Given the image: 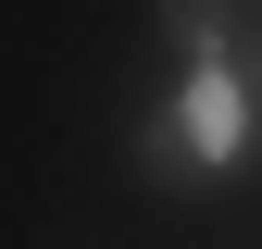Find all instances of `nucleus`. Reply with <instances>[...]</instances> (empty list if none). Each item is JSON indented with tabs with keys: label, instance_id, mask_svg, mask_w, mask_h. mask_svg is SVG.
Listing matches in <instances>:
<instances>
[{
	"label": "nucleus",
	"instance_id": "nucleus-1",
	"mask_svg": "<svg viewBox=\"0 0 262 249\" xmlns=\"http://www.w3.org/2000/svg\"><path fill=\"white\" fill-rule=\"evenodd\" d=\"M250 150V87L225 75V62H187V87H175V112H162V137H150V175H225Z\"/></svg>",
	"mask_w": 262,
	"mask_h": 249
},
{
	"label": "nucleus",
	"instance_id": "nucleus-2",
	"mask_svg": "<svg viewBox=\"0 0 262 249\" xmlns=\"http://www.w3.org/2000/svg\"><path fill=\"white\" fill-rule=\"evenodd\" d=\"M162 38L187 62H225V0H162Z\"/></svg>",
	"mask_w": 262,
	"mask_h": 249
}]
</instances>
